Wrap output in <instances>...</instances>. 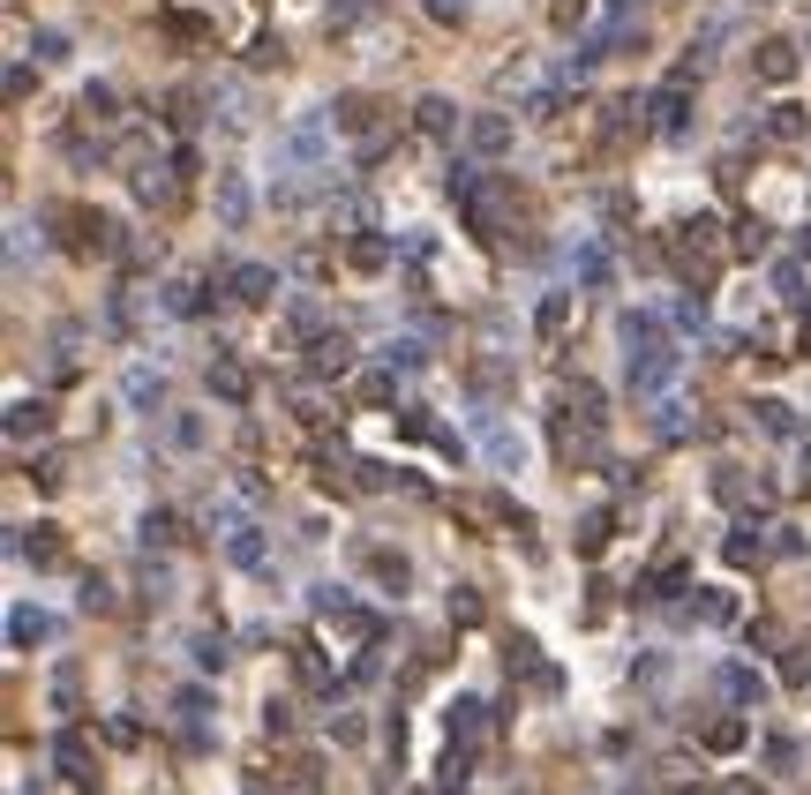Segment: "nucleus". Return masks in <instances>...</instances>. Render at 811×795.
I'll return each instance as SVG.
<instances>
[{"instance_id":"nucleus-46","label":"nucleus","mask_w":811,"mask_h":795,"mask_svg":"<svg viewBox=\"0 0 811 795\" xmlns=\"http://www.w3.org/2000/svg\"><path fill=\"white\" fill-rule=\"evenodd\" d=\"M31 45H39V60H68V38H61V31H39Z\"/></svg>"},{"instance_id":"nucleus-50","label":"nucleus","mask_w":811,"mask_h":795,"mask_svg":"<svg viewBox=\"0 0 811 795\" xmlns=\"http://www.w3.org/2000/svg\"><path fill=\"white\" fill-rule=\"evenodd\" d=\"M797 263H811V225H804V233H797Z\"/></svg>"},{"instance_id":"nucleus-27","label":"nucleus","mask_w":811,"mask_h":795,"mask_svg":"<svg viewBox=\"0 0 811 795\" xmlns=\"http://www.w3.org/2000/svg\"><path fill=\"white\" fill-rule=\"evenodd\" d=\"M616 533V510H587V526H579V555H601Z\"/></svg>"},{"instance_id":"nucleus-9","label":"nucleus","mask_w":811,"mask_h":795,"mask_svg":"<svg viewBox=\"0 0 811 795\" xmlns=\"http://www.w3.org/2000/svg\"><path fill=\"white\" fill-rule=\"evenodd\" d=\"M714 691H722L728 706H759V698H774L767 675L752 669V661H722V669H714Z\"/></svg>"},{"instance_id":"nucleus-3","label":"nucleus","mask_w":811,"mask_h":795,"mask_svg":"<svg viewBox=\"0 0 811 795\" xmlns=\"http://www.w3.org/2000/svg\"><path fill=\"white\" fill-rule=\"evenodd\" d=\"M331 128L353 135V143H376V135H384V106H376L369 90H339V98H331Z\"/></svg>"},{"instance_id":"nucleus-10","label":"nucleus","mask_w":811,"mask_h":795,"mask_svg":"<svg viewBox=\"0 0 811 795\" xmlns=\"http://www.w3.org/2000/svg\"><path fill=\"white\" fill-rule=\"evenodd\" d=\"M646 121L661 128V135H683V121H691V98H683V84H661L654 98H646Z\"/></svg>"},{"instance_id":"nucleus-47","label":"nucleus","mask_w":811,"mask_h":795,"mask_svg":"<svg viewBox=\"0 0 811 795\" xmlns=\"http://www.w3.org/2000/svg\"><path fill=\"white\" fill-rule=\"evenodd\" d=\"M361 15H369V0H331V23H339V31H346V23H361Z\"/></svg>"},{"instance_id":"nucleus-29","label":"nucleus","mask_w":811,"mask_h":795,"mask_svg":"<svg viewBox=\"0 0 811 795\" xmlns=\"http://www.w3.org/2000/svg\"><path fill=\"white\" fill-rule=\"evenodd\" d=\"M563 323H571V294H541V308H534V331L556 338Z\"/></svg>"},{"instance_id":"nucleus-32","label":"nucleus","mask_w":811,"mask_h":795,"mask_svg":"<svg viewBox=\"0 0 811 795\" xmlns=\"http://www.w3.org/2000/svg\"><path fill=\"white\" fill-rule=\"evenodd\" d=\"M728 563H736V571H752V563H767V541H759L752 526H744V533H728Z\"/></svg>"},{"instance_id":"nucleus-37","label":"nucleus","mask_w":811,"mask_h":795,"mask_svg":"<svg viewBox=\"0 0 811 795\" xmlns=\"http://www.w3.org/2000/svg\"><path fill=\"white\" fill-rule=\"evenodd\" d=\"M752 420H759L767 435H797V413H789V406H774V398H759V406H752Z\"/></svg>"},{"instance_id":"nucleus-7","label":"nucleus","mask_w":811,"mask_h":795,"mask_svg":"<svg viewBox=\"0 0 811 795\" xmlns=\"http://www.w3.org/2000/svg\"><path fill=\"white\" fill-rule=\"evenodd\" d=\"M797 68H804V53L789 38H759V53H752V76L767 90H781V84H797Z\"/></svg>"},{"instance_id":"nucleus-1","label":"nucleus","mask_w":811,"mask_h":795,"mask_svg":"<svg viewBox=\"0 0 811 795\" xmlns=\"http://www.w3.org/2000/svg\"><path fill=\"white\" fill-rule=\"evenodd\" d=\"M218 555L233 571H263V526L249 510H218Z\"/></svg>"},{"instance_id":"nucleus-41","label":"nucleus","mask_w":811,"mask_h":795,"mask_svg":"<svg viewBox=\"0 0 811 795\" xmlns=\"http://www.w3.org/2000/svg\"><path fill=\"white\" fill-rule=\"evenodd\" d=\"M526 113H534V121H556V113H563V90H534V106H526Z\"/></svg>"},{"instance_id":"nucleus-43","label":"nucleus","mask_w":811,"mask_h":795,"mask_svg":"<svg viewBox=\"0 0 811 795\" xmlns=\"http://www.w3.org/2000/svg\"><path fill=\"white\" fill-rule=\"evenodd\" d=\"M23 548V555H39V563H53V555H61V533H31V541H15Z\"/></svg>"},{"instance_id":"nucleus-45","label":"nucleus","mask_w":811,"mask_h":795,"mask_svg":"<svg viewBox=\"0 0 811 795\" xmlns=\"http://www.w3.org/2000/svg\"><path fill=\"white\" fill-rule=\"evenodd\" d=\"M677 331H691V338H706V308H699V300H683V308H677Z\"/></svg>"},{"instance_id":"nucleus-40","label":"nucleus","mask_w":811,"mask_h":795,"mask_svg":"<svg viewBox=\"0 0 811 795\" xmlns=\"http://www.w3.org/2000/svg\"><path fill=\"white\" fill-rule=\"evenodd\" d=\"M451 623H481V593H467V586L451 593Z\"/></svg>"},{"instance_id":"nucleus-6","label":"nucleus","mask_w":811,"mask_h":795,"mask_svg":"<svg viewBox=\"0 0 811 795\" xmlns=\"http://www.w3.org/2000/svg\"><path fill=\"white\" fill-rule=\"evenodd\" d=\"M226 300H233V308H271V300H278V270H271V263L226 270Z\"/></svg>"},{"instance_id":"nucleus-35","label":"nucleus","mask_w":811,"mask_h":795,"mask_svg":"<svg viewBox=\"0 0 811 795\" xmlns=\"http://www.w3.org/2000/svg\"><path fill=\"white\" fill-rule=\"evenodd\" d=\"M481 435H489V451H496V465H518L526 451H518V435L504 428V420H481Z\"/></svg>"},{"instance_id":"nucleus-2","label":"nucleus","mask_w":811,"mask_h":795,"mask_svg":"<svg viewBox=\"0 0 811 795\" xmlns=\"http://www.w3.org/2000/svg\"><path fill=\"white\" fill-rule=\"evenodd\" d=\"M632 361H677V338H669V323L654 316V308H632L624 316V368Z\"/></svg>"},{"instance_id":"nucleus-5","label":"nucleus","mask_w":811,"mask_h":795,"mask_svg":"<svg viewBox=\"0 0 811 795\" xmlns=\"http://www.w3.org/2000/svg\"><path fill=\"white\" fill-rule=\"evenodd\" d=\"M324 135H331V113L294 121V128H286V143H278V151H286V166H294V173H316V166H324Z\"/></svg>"},{"instance_id":"nucleus-33","label":"nucleus","mask_w":811,"mask_h":795,"mask_svg":"<svg viewBox=\"0 0 811 795\" xmlns=\"http://www.w3.org/2000/svg\"><path fill=\"white\" fill-rule=\"evenodd\" d=\"M226 661H233L226 630H196V669H226Z\"/></svg>"},{"instance_id":"nucleus-49","label":"nucleus","mask_w":811,"mask_h":795,"mask_svg":"<svg viewBox=\"0 0 811 795\" xmlns=\"http://www.w3.org/2000/svg\"><path fill=\"white\" fill-rule=\"evenodd\" d=\"M84 608H113V586H106V578H84Z\"/></svg>"},{"instance_id":"nucleus-36","label":"nucleus","mask_w":811,"mask_h":795,"mask_svg":"<svg viewBox=\"0 0 811 795\" xmlns=\"http://www.w3.org/2000/svg\"><path fill=\"white\" fill-rule=\"evenodd\" d=\"M654 435H669V443H677V435H691V420H683L677 398H654Z\"/></svg>"},{"instance_id":"nucleus-44","label":"nucleus","mask_w":811,"mask_h":795,"mask_svg":"<svg viewBox=\"0 0 811 795\" xmlns=\"http://www.w3.org/2000/svg\"><path fill=\"white\" fill-rule=\"evenodd\" d=\"M263 728H271V736H286V728H294V706H286V698H271V706H263Z\"/></svg>"},{"instance_id":"nucleus-4","label":"nucleus","mask_w":811,"mask_h":795,"mask_svg":"<svg viewBox=\"0 0 811 795\" xmlns=\"http://www.w3.org/2000/svg\"><path fill=\"white\" fill-rule=\"evenodd\" d=\"M53 233H61L68 249H84V255H106V249H113L106 210H53Z\"/></svg>"},{"instance_id":"nucleus-13","label":"nucleus","mask_w":811,"mask_h":795,"mask_svg":"<svg viewBox=\"0 0 811 795\" xmlns=\"http://www.w3.org/2000/svg\"><path fill=\"white\" fill-rule=\"evenodd\" d=\"M308 368H316V376H346V368H353V338L324 331L316 345H308Z\"/></svg>"},{"instance_id":"nucleus-38","label":"nucleus","mask_w":811,"mask_h":795,"mask_svg":"<svg viewBox=\"0 0 811 795\" xmlns=\"http://www.w3.org/2000/svg\"><path fill=\"white\" fill-rule=\"evenodd\" d=\"M706 751H744V720H714L706 728Z\"/></svg>"},{"instance_id":"nucleus-8","label":"nucleus","mask_w":811,"mask_h":795,"mask_svg":"<svg viewBox=\"0 0 811 795\" xmlns=\"http://www.w3.org/2000/svg\"><path fill=\"white\" fill-rule=\"evenodd\" d=\"M53 630H61V616H45V608H31V600H15V608H8V645H15V653L53 645Z\"/></svg>"},{"instance_id":"nucleus-18","label":"nucleus","mask_w":811,"mask_h":795,"mask_svg":"<svg viewBox=\"0 0 811 795\" xmlns=\"http://www.w3.org/2000/svg\"><path fill=\"white\" fill-rule=\"evenodd\" d=\"M683 616H691V623L728 630V623H736V600H728V593H691V600H683Z\"/></svg>"},{"instance_id":"nucleus-30","label":"nucleus","mask_w":811,"mask_h":795,"mask_svg":"<svg viewBox=\"0 0 811 795\" xmlns=\"http://www.w3.org/2000/svg\"><path fill=\"white\" fill-rule=\"evenodd\" d=\"M180 541V518L173 510H143V548H173Z\"/></svg>"},{"instance_id":"nucleus-21","label":"nucleus","mask_w":811,"mask_h":795,"mask_svg":"<svg viewBox=\"0 0 811 795\" xmlns=\"http://www.w3.org/2000/svg\"><path fill=\"white\" fill-rule=\"evenodd\" d=\"M218 218L226 225H249V180L241 173H218Z\"/></svg>"},{"instance_id":"nucleus-34","label":"nucleus","mask_w":811,"mask_h":795,"mask_svg":"<svg viewBox=\"0 0 811 795\" xmlns=\"http://www.w3.org/2000/svg\"><path fill=\"white\" fill-rule=\"evenodd\" d=\"M76 113H84V121H121V98H113V90H106V84H90V90H84V106H76Z\"/></svg>"},{"instance_id":"nucleus-20","label":"nucleus","mask_w":811,"mask_h":795,"mask_svg":"<svg viewBox=\"0 0 811 795\" xmlns=\"http://www.w3.org/2000/svg\"><path fill=\"white\" fill-rule=\"evenodd\" d=\"M391 390H398V361L361 368V383H353V398H361V406H391Z\"/></svg>"},{"instance_id":"nucleus-22","label":"nucleus","mask_w":811,"mask_h":795,"mask_svg":"<svg viewBox=\"0 0 811 795\" xmlns=\"http://www.w3.org/2000/svg\"><path fill=\"white\" fill-rule=\"evenodd\" d=\"M714 241H722V225H714L706 210H699V218H683V225H677V249H683V255H714Z\"/></svg>"},{"instance_id":"nucleus-23","label":"nucleus","mask_w":811,"mask_h":795,"mask_svg":"<svg viewBox=\"0 0 811 795\" xmlns=\"http://www.w3.org/2000/svg\"><path fill=\"white\" fill-rule=\"evenodd\" d=\"M211 713H218V698H211V691H204V683H188V691H173V720H188V728H204Z\"/></svg>"},{"instance_id":"nucleus-31","label":"nucleus","mask_w":811,"mask_h":795,"mask_svg":"<svg viewBox=\"0 0 811 795\" xmlns=\"http://www.w3.org/2000/svg\"><path fill=\"white\" fill-rule=\"evenodd\" d=\"M797 765H804L797 736H781V728H774V736H767V773H797Z\"/></svg>"},{"instance_id":"nucleus-17","label":"nucleus","mask_w":811,"mask_h":795,"mask_svg":"<svg viewBox=\"0 0 811 795\" xmlns=\"http://www.w3.org/2000/svg\"><path fill=\"white\" fill-rule=\"evenodd\" d=\"M346 263H353V270H391V263H398V249H391V241H376V233H353V241H346Z\"/></svg>"},{"instance_id":"nucleus-14","label":"nucleus","mask_w":811,"mask_h":795,"mask_svg":"<svg viewBox=\"0 0 811 795\" xmlns=\"http://www.w3.org/2000/svg\"><path fill=\"white\" fill-rule=\"evenodd\" d=\"M414 128H421L428 143H451V135H459V106H451V98H421V106H414Z\"/></svg>"},{"instance_id":"nucleus-28","label":"nucleus","mask_w":811,"mask_h":795,"mask_svg":"<svg viewBox=\"0 0 811 795\" xmlns=\"http://www.w3.org/2000/svg\"><path fill=\"white\" fill-rule=\"evenodd\" d=\"M804 128H811L804 106H774V113H767V135H774V143H797Z\"/></svg>"},{"instance_id":"nucleus-16","label":"nucleus","mask_w":811,"mask_h":795,"mask_svg":"<svg viewBox=\"0 0 811 795\" xmlns=\"http://www.w3.org/2000/svg\"><path fill=\"white\" fill-rule=\"evenodd\" d=\"M443 728H451L459 743H481V736H489V698H459V706L443 713Z\"/></svg>"},{"instance_id":"nucleus-15","label":"nucleus","mask_w":811,"mask_h":795,"mask_svg":"<svg viewBox=\"0 0 811 795\" xmlns=\"http://www.w3.org/2000/svg\"><path fill=\"white\" fill-rule=\"evenodd\" d=\"M467 151H473V158H496V151H512V121H504V113H481V121L467 128Z\"/></svg>"},{"instance_id":"nucleus-24","label":"nucleus","mask_w":811,"mask_h":795,"mask_svg":"<svg viewBox=\"0 0 811 795\" xmlns=\"http://www.w3.org/2000/svg\"><path fill=\"white\" fill-rule=\"evenodd\" d=\"M129 406H135V413H158V406H166V376H151V368H129Z\"/></svg>"},{"instance_id":"nucleus-26","label":"nucleus","mask_w":811,"mask_h":795,"mask_svg":"<svg viewBox=\"0 0 811 795\" xmlns=\"http://www.w3.org/2000/svg\"><path fill=\"white\" fill-rule=\"evenodd\" d=\"M571 270H579V286H609V249H601V241H587V249L571 255Z\"/></svg>"},{"instance_id":"nucleus-48","label":"nucleus","mask_w":811,"mask_h":795,"mask_svg":"<svg viewBox=\"0 0 811 795\" xmlns=\"http://www.w3.org/2000/svg\"><path fill=\"white\" fill-rule=\"evenodd\" d=\"M428 15L436 23H467V0H428Z\"/></svg>"},{"instance_id":"nucleus-25","label":"nucleus","mask_w":811,"mask_h":795,"mask_svg":"<svg viewBox=\"0 0 811 795\" xmlns=\"http://www.w3.org/2000/svg\"><path fill=\"white\" fill-rule=\"evenodd\" d=\"M473 751H481V743H459V736L443 743V788H467V773H473Z\"/></svg>"},{"instance_id":"nucleus-51","label":"nucleus","mask_w":811,"mask_h":795,"mask_svg":"<svg viewBox=\"0 0 811 795\" xmlns=\"http://www.w3.org/2000/svg\"><path fill=\"white\" fill-rule=\"evenodd\" d=\"M722 795H767V788H752V781H728V788Z\"/></svg>"},{"instance_id":"nucleus-11","label":"nucleus","mask_w":811,"mask_h":795,"mask_svg":"<svg viewBox=\"0 0 811 795\" xmlns=\"http://www.w3.org/2000/svg\"><path fill=\"white\" fill-rule=\"evenodd\" d=\"M204 383H211V398H226V406H249V368L233 353H218L211 368H204Z\"/></svg>"},{"instance_id":"nucleus-42","label":"nucleus","mask_w":811,"mask_h":795,"mask_svg":"<svg viewBox=\"0 0 811 795\" xmlns=\"http://www.w3.org/2000/svg\"><path fill=\"white\" fill-rule=\"evenodd\" d=\"M774 286H781L789 300H804V263H781V270H774Z\"/></svg>"},{"instance_id":"nucleus-19","label":"nucleus","mask_w":811,"mask_h":795,"mask_svg":"<svg viewBox=\"0 0 811 795\" xmlns=\"http://www.w3.org/2000/svg\"><path fill=\"white\" fill-rule=\"evenodd\" d=\"M361 563L376 571V586H384V593H406V586H414V578H406V555H391V548H361Z\"/></svg>"},{"instance_id":"nucleus-39","label":"nucleus","mask_w":811,"mask_h":795,"mask_svg":"<svg viewBox=\"0 0 811 795\" xmlns=\"http://www.w3.org/2000/svg\"><path fill=\"white\" fill-rule=\"evenodd\" d=\"M31 428H45V406H8V435H15V443H23Z\"/></svg>"},{"instance_id":"nucleus-52","label":"nucleus","mask_w":811,"mask_h":795,"mask_svg":"<svg viewBox=\"0 0 811 795\" xmlns=\"http://www.w3.org/2000/svg\"><path fill=\"white\" fill-rule=\"evenodd\" d=\"M804 353H811V316H804Z\"/></svg>"},{"instance_id":"nucleus-12","label":"nucleus","mask_w":811,"mask_h":795,"mask_svg":"<svg viewBox=\"0 0 811 795\" xmlns=\"http://www.w3.org/2000/svg\"><path fill=\"white\" fill-rule=\"evenodd\" d=\"M218 294L204 286V278H166V316H211Z\"/></svg>"}]
</instances>
